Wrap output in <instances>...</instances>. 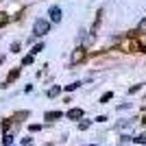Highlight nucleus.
I'll return each mask as SVG.
<instances>
[{"label":"nucleus","mask_w":146,"mask_h":146,"mask_svg":"<svg viewBox=\"0 0 146 146\" xmlns=\"http://www.w3.org/2000/svg\"><path fill=\"white\" fill-rule=\"evenodd\" d=\"M31 146H33V144H31Z\"/></svg>","instance_id":"25"},{"label":"nucleus","mask_w":146,"mask_h":146,"mask_svg":"<svg viewBox=\"0 0 146 146\" xmlns=\"http://www.w3.org/2000/svg\"><path fill=\"white\" fill-rule=\"evenodd\" d=\"M131 142H133V144H142V146H146V135H135Z\"/></svg>","instance_id":"10"},{"label":"nucleus","mask_w":146,"mask_h":146,"mask_svg":"<svg viewBox=\"0 0 146 146\" xmlns=\"http://www.w3.org/2000/svg\"><path fill=\"white\" fill-rule=\"evenodd\" d=\"M22 144H24V146H31V144H33V137H22Z\"/></svg>","instance_id":"20"},{"label":"nucleus","mask_w":146,"mask_h":146,"mask_svg":"<svg viewBox=\"0 0 146 146\" xmlns=\"http://www.w3.org/2000/svg\"><path fill=\"white\" fill-rule=\"evenodd\" d=\"M83 113H85V111L81 109V107H72V109L66 111V118H68V120H81V118H83Z\"/></svg>","instance_id":"4"},{"label":"nucleus","mask_w":146,"mask_h":146,"mask_svg":"<svg viewBox=\"0 0 146 146\" xmlns=\"http://www.w3.org/2000/svg\"><path fill=\"white\" fill-rule=\"evenodd\" d=\"M140 90H142V85H131L129 87V94H137Z\"/></svg>","instance_id":"17"},{"label":"nucleus","mask_w":146,"mask_h":146,"mask_svg":"<svg viewBox=\"0 0 146 146\" xmlns=\"http://www.w3.org/2000/svg\"><path fill=\"white\" fill-rule=\"evenodd\" d=\"M131 107V103H124V105H118V111H122V109H129Z\"/></svg>","instance_id":"22"},{"label":"nucleus","mask_w":146,"mask_h":146,"mask_svg":"<svg viewBox=\"0 0 146 146\" xmlns=\"http://www.w3.org/2000/svg\"><path fill=\"white\" fill-rule=\"evenodd\" d=\"M48 20L52 22V24H57V22H61V20H63V11H61L59 5H52V7L48 9Z\"/></svg>","instance_id":"2"},{"label":"nucleus","mask_w":146,"mask_h":146,"mask_svg":"<svg viewBox=\"0 0 146 146\" xmlns=\"http://www.w3.org/2000/svg\"><path fill=\"white\" fill-rule=\"evenodd\" d=\"M85 55H87V50L83 48V46H79V48H74V50H72V57H70V63H72V66L81 63V61L85 59Z\"/></svg>","instance_id":"3"},{"label":"nucleus","mask_w":146,"mask_h":146,"mask_svg":"<svg viewBox=\"0 0 146 146\" xmlns=\"http://www.w3.org/2000/svg\"><path fill=\"white\" fill-rule=\"evenodd\" d=\"M90 146H100V144H90Z\"/></svg>","instance_id":"24"},{"label":"nucleus","mask_w":146,"mask_h":146,"mask_svg":"<svg viewBox=\"0 0 146 146\" xmlns=\"http://www.w3.org/2000/svg\"><path fill=\"white\" fill-rule=\"evenodd\" d=\"M137 33H146V18L142 20L140 24H137Z\"/></svg>","instance_id":"15"},{"label":"nucleus","mask_w":146,"mask_h":146,"mask_svg":"<svg viewBox=\"0 0 146 146\" xmlns=\"http://www.w3.org/2000/svg\"><path fill=\"white\" fill-rule=\"evenodd\" d=\"M7 22H9L7 13H5V11H0V26H2V24H7Z\"/></svg>","instance_id":"16"},{"label":"nucleus","mask_w":146,"mask_h":146,"mask_svg":"<svg viewBox=\"0 0 146 146\" xmlns=\"http://www.w3.org/2000/svg\"><path fill=\"white\" fill-rule=\"evenodd\" d=\"M33 59H35V55H26L24 59H22V66H31V63H33Z\"/></svg>","instance_id":"14"},{"label":"nucleus","mask_w":146,"mask_h":146,"mask_svg":"<svg viewBox=\"0 0 146 146\" xmlns=\"http://www.w3.org/2000/svg\"><path fill=\"white\" fill-rule=\"evenodd\" d=\"M111 98H113V92H105L103 96H100V105H105V103H109Z\"/></svg>","instance_id":"9"},{"label":"nucleus","mask_w":146,"mask_h":146,"mask_svg":"<svg viewBox=\"0 0 146 146\" xmlns=\"http://www.w3.org/2000/svg\"><path fill=\"white\" fill-rule=\"evenodd\" d=\"M81 85H83L81 81H74V83H70V85H63V92H74V90H79Z\"/></svg>","instance_id":"7"},{"label":"nucleus","mask_w":146,"mask_h":146,"mask_svg":"<svg viewBox=\"0 0 146 146\" xmlns=\"http://www.w3.org/2000/svg\"><path fill=\"white\" fill-rule=\"evenodd\" d=\"M20 76V68H15V70H11V72H9V76H7V81H15Z\"/></svg>","instance_id":"12"},{"label":"nucleus","mask_w":146,"mask_h":146,"mask_svg":"<svg viewBox=\"0 0 146 146\" xmlns=\"http://www.w3.org/2000/svg\"><path fill=\"white\" fill-rule=\"evenodd\" d=\"M50 20H46V18H37L35 22H33V39L35 37H46L50 33Z\"/></svg>","instance_id":"1"},{"label":"nucleus","mask_w":146,"mask_h":146,"mask_svg":"<svg viewBox=\"0 0 146 146\" xmlns=\"http://www.w3.org/2000/svg\"><path fill=\"white\" fill-rule=\"evenodd\" d=\"M94 120H96V122H107V120H109V118H107V116H96V118H94Z\"/></svg>","instance_id":"21"},{"label":"nucleus","mask_w":146,"mask_h":146,"mask_svg":"<svg viewBox=\"0 0 146 146\" xmlns=\"http://www.w3.org/2000/svg\"><path fill=\"white\" fill-rule=\"evenodd\" d=\"M61 118H63V111H46V113H44V120H48V122L61 120Z\"/></svg>","instance_id":"5"},{"label":"nucleus","mask_w":146,"mask_h":146,"mask_svg":"<svg viewBox=\"0 0 146 146\" xmlns=\"http://www.w3.org/2000/svg\"><path fill=\"white\" fill-rule=\"evenodd\" d=\"M42 50H44V42H39V44H35V46H33V50H31V55H39Z\"/></svg>","instance_id":"11"},{"label":"nucleus","mask_w":146,"mask_h":146,"mask_svg":"<svg viewBox=\"0 0 146 146\" xmlns=\"http://www.w3.org/2000/svg\"><path fill=\"white\" fill-rule=\"evenodd\" d=\"M61 90H63L61 85H52L48 92H46V96H48V98H55V96H59V94H61Z\"/></svg>","instance_id":"6"},{"label":"nucleus","mask_w":146,"mask_h":146,"mask_svg":"<svg viewBox=\"0 0 146 146\" xmlns=\"http://www.w3.org/2000/svg\"><path fill=\"white\" fill-rule=\"evenodd\" d=\"M90 127H92V120H83V118L79 120V131H87Z\"/></svg>","instance_id":"8"},{"label":"nucleus","mask_w":146,"mask_h":146,"mask_svg":"<svg viewBox=\"0 0 146 146\" xmlns=\"http://www.w3.org/2000/svg\"><path fill=\"white\" fill-rule=\"evenodd\" d=\"M2 144H5V146H11V144H13V135H11V133H5V137H2Z\"/></svg>","instance_id":"13"},{"label":"nucleus","mask_w":146,"mask_h":146,"mask_svg":"<svg viewBox=\"0 0 146 146\" xmlns=\"http://www.w3.org/2000/svg\"><path fill=\"white\" fill-rule=\"evenodd\" d=\"M142 122H144V124H146V116H144V120H142Z\"/></svg>","instance_id":"23"},{"label":"nucleus","mask_w":146,"mask_h":146,"mask_svg":"<svg viewBox=\"0 0 146 146\" xmlns=\"http://www.w3.org/2000/svg\"><path fill=\"white\" fill-rule=\"evenodd\" d=\"M29 131H33V133H37V131H42V124H31Z\"/></svg>","instance_id":"18"},{"label":"nucleus","mask_w":146,"mask_h":146,"mask_svg":"<svg viewBox=\"0 0 146 146\" xmlns=\"http://www.w3.org/2000/svg\"><path fill=\"white\" fill-rule=\"evenodd\" d=\"M11 52H20V42H13L11 44Z\"/></svg>","instance_id":"19"}]
</instances>
